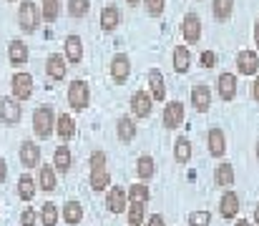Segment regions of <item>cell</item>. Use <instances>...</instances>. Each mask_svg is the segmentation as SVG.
Masks as SVG:
<instances>
[{"instance_id": "cell-48", "label": "cell", "mask_w": 259, "mask_h": 226, "mask_svg": "<svg viewBox=\"0 0 259 226\" xmlns=\"http://www.w3.org/2000/svg\"><path fill=\"white\" fill-rule=\"evenodd\" d=\"M237 226H254V224H252V221H247V219H239V221H237Z\"/></svg>"}, {"instance_id": "cell-6", "label": "cell", "mask_w": 259, "mask_h": 226, "mask_svg": "<svg viewBox=\"0 0 259 226\" xmlns=\"http://www.w3.org/2000/svg\"><path fill=\"white\" fill-rule=\"evenodd\" d=\"M10 85H13V98L15 101H28L33 96V75L30 73H15Z\"/></svg>"}, {"instance_id": "cell-16", "label": "cell", "mask_w": 259, "mask_h": 226, "mask_svg": "<svg viewBox=\"0 0 259 226\" xmlns=\"http://www.w3.org/2000/svg\"><path fill=\"white\" fill-rule=\"evenodd\" d=\"M161 121H164V126H166V128H176V126H181V121H184V103H179V101L166 103Z\"/></svg>"}, {"instance_id": "cell-27", "label": "cell", "mask_w": 259, "mask_h": 226, "mask_svg": "<svg viewBox=\"0 0 259 226\" xmlns=\"http://www.w3.org/2000/svg\"><path fill=\"white\" fill-rule=\"evenodd\" d=\"M121 23V13H118V8L116 5H106L103 10H101V28L103 30H116V25Z\"/></svg>"}, {"instance_id": "cell-30", "label": "cell", "mask_w": 259, "mask_h": 226, "mask_svg": "<svg viewBox=\"0 0 259 226\" xmlns=\"http://www.w3.org/2000/svg\"><path fill=\"white\" fill-rule=\"evenodd\" d=\"M18 196H20V201H33L35 199V178L30 173H23L18 178Z\"/></svg>"}, {"instance_id": "cell-43", "label": "cell", "mask_w": 259, "mask_h": 226, "mask_svg": "<svg viewBox=\"0 0 259 226\" xmlns=\"http://www.w3.org/2000/svg\"><path fill=\"white\" fill-rule=\"evenodd\" d=\"M214 63H217V56H214V51H204V53H201V66L211 68Z\"/></svg>"}, {"instance_id": "cell-33", "label": "cell", "mask_w": 259, "mask_h": 226, "mask_svg": "<svg viewBox=\"0 0 259 226\" xmlns=\"http://www.w3.org/2000/svg\"><path fill=\"white\" fill-rule=\"evenodd\" d=\"M174 158H176V163H189V158H191V141L186 136H179L176 139V144H174Z\"/></svg>"}, {"instance_id": "cell-50", "label": "cell", "mask_w": 259, "mask_h": 226, "mask_svg": "<svg viewBox=\"0 0 259 226\" xmlns=\"http://www.w3.org/2000/svg\"><path fill=\"white\" fill-rule=\"evenodd\" d=\"M126 3H128V5H136V3H139V0H126Z\"/></svg>"}, {"instance_id": "cell-46", "label": "cell", "mask_w": 259, "mask_h": 226, "mask_svg": "<svg viewBox=\"0 0 259 226\" xmlns=\"http://www.w3.org/2000/svg\"><path fill=\"white\" fill-rule=\"evenodd\" d=\"M252 96H254V101L259 103V75H257V80L252 83Z\"/></svg>"}, {"instance_id": "cell-22", "label": "cell", "mask_w": 259, "mask_h": 226, "mask_svg": "<svg viewBox=\"0 0 259 226\" xmlns=\"http://www.w3.org/2000/svg\"><path fill=\"white\" fill-rule=\"evenodd\" d=\"M56 171H61V173H66L71 166H73V156H71V149L68 146H58V149L53 151V163H51Z\"/></svg>"}, {"instance_id": "cell-42", "label": "cell", "mask_w": 259, "mask_h": 226, "mask_svg": "<svg viewBox=\"0 0 259 226\" xmlns=\"http://www.w3.org/2000/svg\"><path fill=\"white\" fill-rule=\"evenodd\" d=\"M91 168H106V153L103 151H93L91 153Z\"/></svg>"}, {"instance_id": "cell-31", "label": "cell", "mask_w": 259, "mask_h": 226, "mask_svg": "<svg viewBox=\"0 0 259 226\" xmlns=\"http://www.w3.org/2000/svg\"><path fill=\"white\" fill-rule=\"evenodd\" d=\"M189 66H191V53H189V48H186V46H176V48H174V71H176V73H186Z\"/></svg>"}, {"instance_id": "cell-7", "label": "cell", "mask_w": 259, "mask_h": 226, "mask_svg": "<svg viewBox=\"0 0 259 226\" xmlns=\"http://www.w3.org/2000/svg\"><path fill=\"white\" fill-rule=\"evenodd\" d=\"M237 214H239V196L232 189H227L219 199V216L229 221V219H237Z\"/></svg>"}, {"instance_id": "cell-51", "label": "cell", "mask_w": 259, "mask_h": 226, "mask_svg": "<svg viewBox=\"0 0 259 226\" xmlns=\"http://www.w3.org/2000/svg\"><path fill=\"white\" fill-rule=\"evenodd\" d=\"M257 161H259V141H257Z\"/></svg>"}, {"instance_id": "cell-49", "label": "cell", "mask_w": 259, "mask_h": 226, "mask_svg": "<svg viewBox=\"0 0 259 226\" xmlns=\"http://www.w3.org/2000/svg\"><path fill=\"white\" fill-rule=\"evenodd\" d=\"M254 224L259 226V204H257V206H254Z\"/></svg>"}, {"instance_id": "cell-18", "label": "cell", "mask_w": 259, "mask_h": 226, "mask_svg": "<svg viewBox=\"0 0 259 226\" xmlns=\"http://www.w3.org/2000/svg\"><path fill=\"white\" fill-rule=\"evenodd\" d=\"M234 178H237V173H234V166L232 163H219L217 166V171H214V184L217 186L232 189L234 186Z\"/></svg>"}, {"instance_id": "cell-40", "label": "cell", "mask_w": 259, "mask_h": 226, "mask_svg": "<svg viewBox=\"0 0 259 226\" xmlns=\"http://www.w3.org/2000/svg\"><path fill=\"white\" fill-rule=\"evenodd\" d=\"M144 5H146V13H149V15H161L166 0H144Z\"/></svg>"}, {"instance_id": "cell-9", "label": "cell", "mask_w": 259, "mask_h": 226, "mask_svg": "<svg viewBox=\"0 0 259 226\" xmlns=\"http://www.w3.org/2000/svg\"><path fill=\"white\" fill-rule=\"evenodd\" d=\"M128 75H131V61H128V56L126 53H116L113 61H111V78L116 83H126Z\"/></svg>"}, {"instance_id": "cell-2", "label": "cell", "mask_w": 259, "mask_h": 226, "mask_svg": "<svg viewBox=\"0 0 259 226\" xmlns=\"http://www.w3.org/2000/svg\"><path fill=\"white\" fill-rule=\"evenodd\" d=\"M40 20H43L40 8L33 0H23L20 8H18V25L23 28V33H35V28L40 25Z\"/></svg>"}, {"instance_id": "cell-3", "label": "cell", "mask_w": 259, "mask_h": 226, "mask_svg": "<svg viewBox=\"0 0 259 226\" xmlns=\"http://www.w3.org/2000/svg\"><path fill=\"white\" fill-rule=\"evenodd\" d=\"M68 103H71V108H76V111H83L88 108V103H91V88H88L86 80H73L71 85H68Z\"/></svg>"}, {"instance_id": "cell-29", "label": "cell", "mask_w": 259, "mask_h": 226, "mask_svg": "<svg viewBox=\"0 0 259 226\" xmlns=\"http://www.w3.org/2000/svg\"><path fill=\"white\" fill-rule=\"evenodd\" d=\"M93 191H106L111 186V173L108 168H91V178H88Z\"/></svg>"}, {"instance_id": "cell-26", "label": "cell", "mask_w": 259, "mask_h": 226, "mask_svg": "<svg viewBox=\"0 0 259 226\" xmlns=\"http://www.w3.org/2000/svg\"><path fill=\"white\" fill-rule=\"evenodd\" d=\"M63 219L68 226H78L83 221V206L78 201H66L63 204Z\"/></svg>"}, {"instance_id": "cell-41", "label": "cell", "mask_w": 259, "mask_h": 226, "mask_svg": "<svg viewBox=\"0 0 259 226\" xmlns=\"http://www.w3.org/2000/svg\"><path fill=\"white\" fill-rule=\"evenodd\" d=\"M35 221H38V214H35V209H33V206L23 209V214H20V226H35Z\"/></svg>"}, {"instance_id": "cell-44", "label": "cell", "mask_w": 259, "mask_h": 226, "mask_svg": "<svg viewBox=\"0 0 259 226\" xmlns=\"http://www.w3.org/2000/svg\"><path fill=\"white\" fill-rule=\"evenodd\" d=\"M146 226H166V221H164L161 214H151V216L146 219Z\"/></svg>"}, {"instance_id": "cell-21", "label": "cell", "mask_w": 259, "mask_h": 226, "mask_svg": "<svg viewBox=\"0 0 259 226\" xmlns=\"http://www.w3.org/2000/svg\"><path fill=\"white\" fill-rule=\"evenodd\" d=\"M116 136H118L123 144L134 141V139H136V121H134L131 116H121L118 123H116Z\"/></svg>"}, {"instance_id": "cell-12", "label": "cell", "mask_w": 259, "mask_h": 226, "mask_svg": "<svg viewBox=\"0 0 259 226\" xmlns=\"http://www.w3.org/2000/svg\"><path fill=\"white\" fill-rule=\"evenodd\" d=\"M151 106H154V101H151V96H149L146 91H136V93L131 96V111H134L136 118L151 116Z\"/></svg>"}, {"instance_id": "cell-35", "label": "cell", "mask_w": 259, "mask_h": 226, "mask_svg": "<svg viewBox=\"0 0 259 226\" xmlns=\"http://www.w3.org/2000/svg\"><path fill=\"white\" fill-rule=\"evenodd\" d=\"M58 209H56V204L53 201H46L43 206H40V214H38V221L43 226H56L58 224Z\"/></svg>"}, {"instance_id": "cell-28", "label": "cell", "mask_w": 259, "mask_h": 226, "mask_svg": "<svg viewBox=\"0 0 259 226\" xmlns=\"http://www.w3.org/2000/svg\"><path fill=\"white\" fill-rule=\"evenodd\" d=\"M8 58H10L13 66H23V63L28 61V46H25L23 40H10V46H8Z\"/></svg>"}, {"instance_id": "cell-14", "label": "cell", "mask_w": 259, "mask_h": 226, "mask_svg": "<svg viewBox=\"0 0 259 226\" xmlns=\"http://www.w3.org/2000/svg\"><path fill=\"white\" fill-rule=\"evenodd\" d=\"M217 93L222 101H232L237 96V75L234 73H222L217 80Z\"/></svg>"}, {"instance_id": "cell-15", "label": "cell", "mask_w": 259, "mask_h": 226, "mask_svg": "<svg viewBox=\"0 0 259 226\" xmlns=\"http://www.w3.org/2000/svg\"><path fill=\"white\" fill-rule=\"evenodd\" d=\"M257 68H259V58L254 51H242L237 56V71L242 75H257Z\"/></svg>"}, {"instance_id": "cell-5", "label": "cell", "mask_w": 259, "mask_h": 226, "mask_svg": "<svg viewBox=\"0 0 259 226\" xmlns=\"http://www.w3.org/2000/svg\"><path fill=\"white\" fill-rule=\"evenodd\" d=\"M128 206V199H126V189L123 186H108V194H106V209L111 214H123Z\"/></svg>"}, {"instance_id": "cell-38", "label": "cell", "mask_w": 259, "mask_h": 226, "mask_svg": "<svg viewBox=\"0 0 259 226\" xmlns=\"http://www.w3.org/2000/svg\"><path fill=\"white\" fill-rule=\"evenodd\" d=\"M46 23H56L58 18V0H43V10H40Z\"/></svg>"}, {"instance_id": "cell-39", "label": "cell", "mask_w": 259, "mask_h": 226, "mask_svg": "<svg viewBox=\"0 0 259 226\" xmlns=\"http://www.w3.org/2000/svg\"><path fill=\"white\" fill-rule=\"evenodd\" d=\"M211 224V214L209 211H191L189 214V226H209Z\"/></svg>"}, {"instance_id": "cell-19", "label": "cell", "mask_w": 259, "mask_h": 226, "mask_svg": "<svg viewBox=\"0 0 259 226\" xmlns=\"http://www.w3.org/2000/svg\"><path fill=\"white\" fill-rule=\"evenodd\" d=\"M38 186L43 189V191H56V186H58V181H56V168L51 166V163H40V168H38Z\"/></svg>"}, {"instance_id": "cell-11", "label": "cell", "mask_w": 259, "mask_h": 226, "mask_svg": "<svg viewBox=\"0 0 259 226\" xmlns=\"http://www.w3.org/2000/svg\"><path fill=\"white\" fill-rule=\"evenodd\" d=\"M181 30H184V38H186V43H199V38H201V20H199V15L196 13H186L184 15V23H181Z\"/></svg>"}, {"instance_id": "cell-1", "label": "cell", "mask_w": 259, "mask_h": 226, "mask_svg": "<svg viewBox=\"0 0 259 226\" xmlns=\"http://www.w3.org/2000/svg\"><path fill=\"white\" fill-rule=\"evenodd\" d=\"M53 128H56V111H53V106H48V103L38 106L33 111V131H35V136L38 139H51Z\"/></svg>"}, {"instance_id": "cell-20", "label": "cell", "mask_w": 259, "mask_h": 226, "mask_svg": "<svg viewBox=\"0 0 259 226\" xmlns=\"http://www.w3.org/2000/svg\"><path fill=\"white\" fill-rule=\"evenodd\" d=\"M149 88H151V101H164L166 98V85H164V73L161 71H149Z\"/></svg>"}, {"instance_id": "cell-25", "label": "cell", "mask_w": 259, "mask_h": 226, "mask_svg": "<svg viewBox=\"0 0 259 226\" xmlns=\"http://www.w3.org/2000/svg\"><path fill=\"white\" fill-rule=\"evenodd\" d=\"M136 173H139V178H141V181L154 178V176H156V161H154L149 153L139 156V161H136Z\"/></svg>"}, {"instance_id": "cell-4", "label": "cell", "mask_w": 259, "mask_h": 226, "mask_svg": "<svg viewBox=\"0 0 259 226\" xmlns=\"http://www.w3.org/2000/svg\"><path fill=\"white\" fill-rule=\"evenodd\" d=\"M20 116H23L20 103H18L13 96H3V98H0V121H3L5 126H15V123L20 121Z\"/></svg>"}, {"instance_id": "cell-34", "label": "cell", "mask_w": 259, "mask_h": 226, "mask_svg": "<svg viewBox=\"0 0 259 226\" xmlns=\"http://www.w3.org/2000/svg\"><path fill=\"white\" fill-rule=\"evenodd\" d=\"M126 199H128V201L146 204V201L151 199V191H149V186H146V184H131V186L126 189Z\"/></svg>"}, {"instance_id": "cell-13", "label": "cell", "mask_w": 259, "mask_h": 226, "mask_svg": "<svg viewBox=\"0 0 259 226\" xmlns=\"http://www.w3.org/2000/svg\"><path fill=\"white\" fill-rule=\"evenodd\" d=\"M206 144H209V153H211V156L222 158L224 151H227V136H224V131H222L219 126L209 128V133H206Z\"/></svg>"}, {"instance_id": "cell-17", "label": "cell", "mask_w": 259, "mask_h": 226, "mask_svg": "<svg viewBox=\"0 0 259 226\" xmlns=\"http://www.w3.org/2000/svg\"><path fill=\"white\" fill-rule=\"evenodd\" d=\"M66 71H68V66H66V58H63V56H58V53L48 56V61H46V73L51 75L53 80H63V78H66Z\"/></svg>"}, {"instance_id": "cell-10", "label": "cell", "mask_w": 259, "mask_h": 226, "mask_svg": "<svg viewBox=\"0 0 259 226\" xmlns=\"http://www.w3.org/2000/svg\"><path fill=\"white\" fill-rule=\"evenodd\" d=\"M20 163L25 166V168H35V166H40V146H35V141H30V139H25L23 144H20Z\"/></svg>"}, {"instance_id": "cell-45", "label": "cell", "mask_w": 259, "mask_h": 226, "mask_svg": "<svg viewBox=\"0 0 259 226\" xmlns=\"http://www.w3.org/2000/svg\"><path fill=\"white\" fill-rule=\"evenodd\" d=\"M8 178V163H5V158L0 156V184Z\"/></svg>"}, {"instance_id": "cell-37", "label": "cell", "mask_w": 259, "mask_h": 226, "mask_svg": "<svg viewBox=\"0 0 259 226\" xmlns=\"http://www.w3.org/2000/svg\"><path fill=\"white\" fill-rule=\"evenodd\" d=\"M91 8V0H68V15L71 18H83Z\"/></svg>"}, {"instance_id": "cell-24", "label": "cell", "mask_w": 259, "mask_h": 226, "mask_svg": "<svg viewBox=\"0 0 259 226\" xmlns=\"http://www.w3.org/2000/svg\"><path fill=\"white\" fill-rule=\"evenodd\" d=\"M56 133H58L63 141H71V139L76 136V123H73V118H71L68 113H61V116L56 118Z\"/></svg>"}, {"instance_id": "cell-23", "label": "cell", "mask_w": 259, "mask_h": 226, "mask_svg": "<svg viewBox=\"0 0 259 226\" xmlns=\"http://www.w3.org/2000/svg\"><path fill=\"white\" fill-rule=\"evenodd\" d=\"M83 58V43L78 35H68L66 38V61L68 63H81Z\"/></svg>"}, {"instance_id": "cell-47", "label": "cell", "mask_w": 259, "mask_h": 226, "mask_svg": "<svg viewBox=\"0 0 259 226\" xmlns=\"http://www.w3.org/2000/svg\"><path fill=\"white\" fill-rule=\"evenodd\" d=\"M254 43H257V48H259V20H257V25H254Z\"/></svg>"}, {"instance_id": "cell-32", "label": "cell", "mask_w": 259, "mask_h": 226, "mask_svg": "<svg viewBox=\"0 0 259 226\" xmlns=\"http://www.w3.org/2000/svg\"><path fill=\"white\" fill-rule=\"evenodd\" d=\"M126 211H128V226H144V221H146V204L128 201Z\"/></svg>"}, {"instance_id": "cell-36", "label": "cell", "mask_w": 259, "mask_h": 226, "mask_svg": "<svg viewBox=\"0 0 259 226\" xmlns=\"http://www.w3.org/2000/svg\"><path fill=\"white\" fill-rule=\"evenodd\" d=\"M232 10H234V0H214V5H211V13L217 20H227L232 15Z\"/></svg>"}, {"instance_id": "cell-8", "label": "cell", "mask_w": 259, "mask_h": 226, "mask_svg": "<svg viewBox=\"0 0 259 226\" xmlns=\"http://www.w3.org/2000/svg\"><path fill=\"white\" fill-rule=\"evenodd\" d=\"M191 106L199 113H206L209 111V106H211V88L206 83H196L191 88Z\"/></svg>"}]
</instances>
